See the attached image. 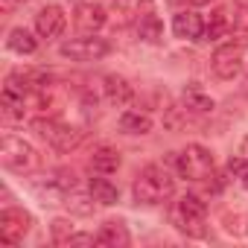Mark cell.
<instances>
[{"label":"cell","instance_id":"obj_1","mask_svg":"<svg viewBox=\"0 0 248 248\" xmlns=\"http://www.w3.org/2000/svg\"><path fill=\"white\" fill-rule=\"evenodd\" d=\"M175 190V181L172 175L158 167V164H149L140 170V175L135 178V202L138 204H164Z\"/></svg>","mask_w":248,"mask_h":248},{"label":"cell","instance_id":"obj_2","mask_svg":"<svg viewBox=\"0 0 248 248\" xmlns=\"http://www.w3.org/2000/svg\"><path fill=\"white\" fill-rule=\"evenodd\" d=\"M170 219H172V225L181 233H187V236H204V231H207V204L196 193H187V196H181L172 204Z\"/></svg>","mask_w":248,"mask_h":248},{"label":"cell","instance_id":"obj_3","mask_svg":"<svg viewBox=\"0 0 248 248\" xmlns=\"http://www.w3.org/2000/svg\"><path fill=\"white\" fill-rule=\"evenodd\" d=\"M0 161H3L6 170H12V172H18V175H27V172H35V170H38L41 155H38L35 146L27 143L24 138L3 135V143H0Z\"/></svg>","mask_w":248,"mask_h":248},{"label":"cell","instance_id":"obj_4","mask_svg":"<svg viewBox=\"0 0 248 248\" xmlns=\"http://www.w3.org/2000/svg\"><path fill=\"white\" fill-rule=\"evenodd\" d=\"M172 164H175L178 175L187 178V181H204V178L213 175V167H216L210 149H204V146H199V143H190L184 152L172 155Z\"/></svg>","mask_w":248,"mask_h":248},{"label":"cell","instance_id":"obj_5","mask_svg":"<svg viewBox=\"0 0 248 248\" xmlns=\"http://www.w3.org/2000/svg\"><path fill=\"white\" fill-rule=\"evenodd\" d=\"M35 126V132L56 149V152H73L79 143H82V129H76V126H67V123H62V120H35L32 123Z\"/></svg>","mask_w":248,"mask_h":248},{"label":"cell","instance_id":"obj_6","mask_svg":"<svg viewBox=\"0 0 248 248\" xmlns=\"http://www.w3.org/2000/svg\"><path fill=\"white\" fill-rule=\"evenodd\" d=\"M59 53L64 59H73V62H99L111 53V44L105 38H96V35H82V38L64 41L59 47Z\"/></svg>","mask_w":248,"mask_h":248},{"label":"cell","instance_id":"obj_7","mask_svg":"<svg viewBox=\"0 0 248 248\" xmlns=\"http://www.w3.org/2000/svg\"><path fill=\"white\" fill-rule=\"evenodd\" d=\"M32 219L27 210H18V207H6V210H0V242L3 245H18L27 231H30Z\"/></svg>","mask_w":248,"mask_h":248},{"label":"cell","instance_id":"obj_8","mask_svg":"<svg viewBox=\"0 0 248 248\" xmlns=\"http://www.w3.org/2000/svg\"><path fill=\"white\" fill-rule=\"evenodd\" d=\"M210 67L219 79H233L239 70H242V44H222L216 47L213 59H210Z\"/></svg>","mask_w":248,"mask_h":248},{"label":"cell","instance_id":"obj_9","mask_svg":"<svg viewBox=\"0 0 248 248\" xmlns=\"http://www.w3.org/2000/svg\"><path fill=\"white\" fill-rule=\"evenodd\" d=\"M64 27H67V15H64V9L59 3L44 6L35 15V32H38V38H59L64 32Z\"/></svg>","mask_w":248,"mask_h":248},{"label":"cell","instance_id":"obj_10","mask_svg":"<svg viewBox=\"0 0 248 248\" xmlns=\"http://www.w3.org/2000/svg\"><path fill=\"white\" fill-rule=\"evenodd\" d=\"M105 21H108V15L99 3H76V9H73V24L85 35H93L96 30H102Z\"/></svg>","mask_w":248,"mask_h":248},{"label":"cell","instance_id":"obj_11","mask_svg":"<svg viewBox=\"0 0 248 248\" xmlns=\"http://www.w3.org/2000/svg\"><path fill=\"white\" fill-rule=\"evenodd\" d=\"M172 32H175L178 38H184V41H199V38L204 35V21H202V15H196V12H190V9L175 12V18H172Z\"/></svg>","mask_w":248,"mask_h":248},{"label":"cell","instance_id":"obj_12","mask_svg":"<svg viewBox=\"0 0 248 248\" xmlns=\"http://www.w3.org/2000/svg\"><path fill=\"white\" fill-rule=\"evenodd\" d=\"M105 99L114 105V108H126L132 99H135V88L129 85V79H123V76H117V73H111V76H105Z\"/></svg>","mask_w":248,"mask_h":248},{"label":"cell","instance_id":"obj_13","mask_svg":"<svg viewBox=\"0 0 248 248\" xmlns=\"http://www.w3.org/2000/svg\"><path fill=\"white\" fill-rule=\"evenodd\" d=\"M132 242L129 231L123 222H105L99 231H96V245H105V248H126Z\"/></svg>","mask_w":248,"mask_h":248},{"label":"cell","instance_id":"obj_14","mask_svg":"<svg viewBox=\"0 0 248 248\" xmlns=\"http://www.w3.org/2000/svg\"><path fill=\"white\" fill-rule=\"evenodd\" d=\"M181 99H184V108L193 111V114H210V111H213V99H210V96L202 91V85H196V82H190V85L184 88Z\"/></svg>","mask_w":248,"mask_h":248},{"label":"cell","instance_id":"obj_15","mask_svg":"<svg viewBox=\"0 0 248 248\" xmlns=\"http://www.w3.org/2000/svg\"><path fill=\"white\" fill-rule=\"evenodd\" d=\"M120 132L123 135H149L152 132V117L143 114V111H123Z\"/></svg>","mask_w":248,"mask_h":248},{"label":"cell","instance_id":"obj_16","mask_svg":"<svg viewBox=\"0 0 248 248\" xmlns=\"http://www.w3.org/2000/svg\"><path fill=\"white\" fill-rule=\"evenodd\" d=\"M135 30H138V38L146 41V44H158V41L164 38V24H161V18L152 15V12L140 15L138 24H135Z\"/></svg>","mask_w":248,"mask_h":248},{"label":"cell","instance_id":"obj_17","mask_svg":"<svg viewBox=\"0 0 248 248\" xmlns=\"http://www.w3.org/2000/svg\"><path fill=\"white\" fill-rule=\"evenodd\" d=\"M6 47H9L12 53L32 56V53L38 50V38H35L30 30H24V27H15V30L9 32V38H6Z\"/></svg>","mask_w":248,"mask_h":248},{"label":"cell","instance_id":"obj_18","mask_svg":"<svg viewBox=\"0 0 248 248\" xmlns=\"http://www.w3.org/2000/svg\"><path fill=\"white\" fill-rule=\"evenodd\" d=\"M117 167H120V152H117V149H111V146L93 149V155H91V170H93V172L111 175V172H117Z\"/></svg>","mask_w":248,"mask_h":248},{"label":"cell","instance_id":"obj_19","mask_svg":"<svg viewBox=\"0 0 248 248\" xmlns=\"http://www.w3.org/2000/svg\"><path fill=\"white\" fill-rule=\"evenodd\" d=\"M88 190H91L93 202H96V204H102V207H111V204H117V199H120L117 187H114V184H111L108 178H102V172H99L96 178H91Z\"/></svg>","mask_w":248,"mask_h":248},{"label":"cell","instance_id":"obj_20","mask_svg":"<svg viewBox=\"0 0 248 248\" xmlns=\"http://www.w3.org/2000/svg\"><path fill=\"white\" fill-rule=\"evenodd\" d=\"M228 27H231V24H228V15H225L222 9H216V12L210 15V21L204 24V35H202V38L216 41V38H222V35L228 32Z\"/></svg>","mask_w":248,"mask_h":248},{"label":"cell","instance_id":"obj_21","mask_svg":"<svg viewBox=\"0 0 248 248\" xmlns=\"http://www.w3.org/2000/svg\"><path fill=\"white\" fill-rule=\"evenodd\" d=\"M228 172L248 190V158H242V155H239V158H231V161H228Z\"/></svg>","mask_w":248,"mask_h":248},{"label":"cell","instance_id":"obj_22","mask_svg":"<svg viewBox=\"0 0 248 248\" xmlns=\"http://www.w3.org/2000/svg\"><path fill=\"white\" fill-rule=\"evenodd\" d=\"M64 204L73 207L76 213H91V210H93V196H82V193H73V196H70V193H67V196H64Z\"/></svg>","mask_w":248,"mask_h":248},{"label":"cell","instance_id":"obj_23","mask_svg":"<svg viewBox=\"0 0 248 248\" xmlns=\"http://www.w3.org/2000/svg\"><path fill=\"white\" fill-rule=\"evenodd\" d=\"M59 245H67V248L70 245H96V236L93 233H67Z\"/></svg>","mask_w":248,"mask_h":248},{"label":"cell","instance_id":"obj_24","mask_svg":"<svg viewBox=\"0 0 248 248\" xmlns=\"http://www.w3.org/2000/svg\"><path fill=\"white\" fill-rule=\"evenodd\" d=\"M233 30L242 32V35H248V6H239L233 12Z\"/></svg>","mask_w":248,"mask_h":248},{"label":"cell","instance_id":"obj_25","mask_svg":"<svg viewBox=\"0 0 248 248\" xmlns=\"http://www.w3.org/2000/svg\"><path fill=\"white\" fill-rule=\"evenodd\" d=\"M67 233H73L70 222H67V219H56V222H53V239H56V245H59Z\"/></svg>","mask_w":248,"mask_h":248},{"label":"cell","instance_id":"obj_26","mask_svg":"<svg viewBox=\"0 0 248 248\" xmlns=\"http://www.w3.org/2000/svg\"><path fill=\"white\" fill-rule=\"evenodd\" d=\"M242 93H248V64H245V76H242Z\"/></svg>","mask_w":248,"mask_h":248},{"label":"cell","instance_id":"obj_27","mask_svg":"<svg viewBox=\"0 0 248 248\" xmlns=\"http://www.w3.org/2000/svg\"><path fill=\"white\" fill-rule=\"evenodd\" d=\"M242 155H248V138L242 140Z\"/></svg>","mask_w":248,"mask_h":248},{"label":"cell","instance_id":"obj_28","mask_svg":"<svg viewBox=\"0 0 248 248\" xmlns=\"http://www.w3.org/2000/svg\"><path fill=\"white\" fill-rule=\"evenodd\" d=\"M190 3H210V0H190Z\"/></svg>","mask_w":248,"mask_h":248},{"label":"cell","instance_id":"obj_29","mask_svg":"<svg viewBox=\"0 0 248 248\" xmlns=\"http://www.w3.org/2000/svg\"><path fill=\"white\" fill-rule=\"evenodd\" d=\"M18 3H27V0H18Z\"/></svg>","mask_w":248,"mask_h":248}]
</instances>
